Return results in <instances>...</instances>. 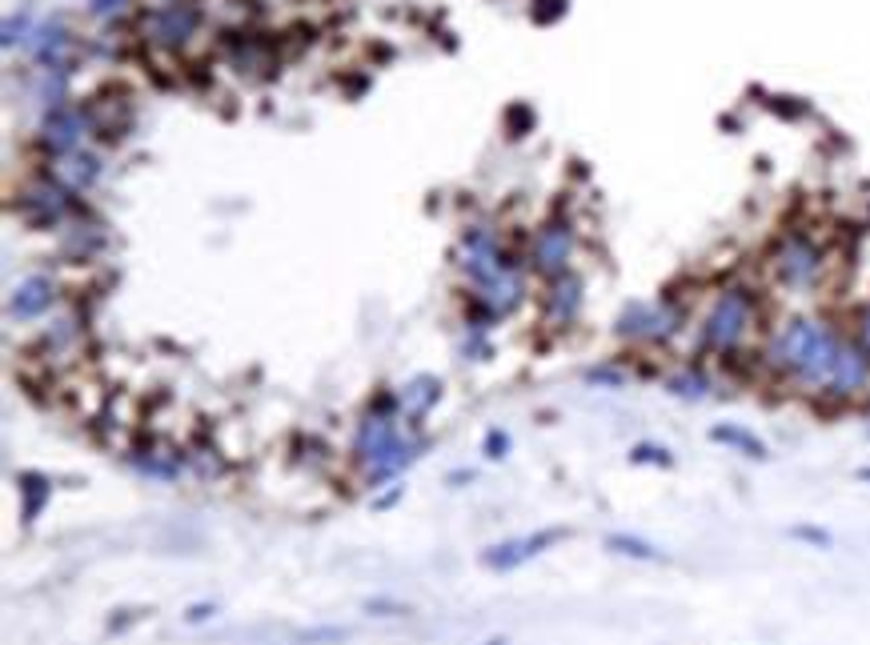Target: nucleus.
<instances>
[{"label": "nucleus", "mask_w": 870, "mask_h": 645, "mask_svg": "<svg viewBox=\"0 0 870 645\" xmlns=\"http://www.w3.org/2000/svg\"><path fill=\"white\" fill-rule=\"evenodd\" d=\"M763 325V293L746 281H726L711 293L706 309L694 321V353L734 361L746 353L751 337Z\"/></svg>", "instance_id": "obj_1"}, {"label": "nucleus", "mask_w": 870, "mask_h": 645, "mask_svg": "<svg viewBox=\"0 0 870 645\" xmlns=\"http://www.w3.org/2000/svg\"><path fill=\"white\" fill-rule=\"evenodd\" d=\"M690 330V305L674 293L654 301H626L614 317V337L630 349H670Z\"/></svg>", "instance_id": "obj_2"}, {"label": "nucleus", "mask_w": 870, "mask_h": 645, "mask_svg": "<svg viewBox=\"0 0 870 645\" xmlns=\"http://www.w3.org/2000/svg\"><path fill=\"white\" fill-rule=\"evenodd\" d=\"M818 325H822V317H815V313H791V317H782V321H775V325H766L763 341L754 349L758 369L770 373L775 382L791 385V377L803 369L806 353H810V345H815Z\"/></svg>", "instance_id": "obj_3"}, {"label": "nucleus", "mask_w": 870, "mask_h": 645, "mask_svg": "<svg viewBox=\"0 0 870 645\" xmlns=\"http://www.w3.org/2000/svg\"><path fill=\"white\" fill-rule=\"evenodd\" d=\"M766 265H770V276H775L778 289L803 297V293H815L822 285V276H827V249L810 233L791 229V233H782L775 241Z\"/></svg>", "instance_id": "obj_4"}, {"label": "nucleus", "mask_w": 870, "mask_h": 645, "mask_svg": "<svg viewBox=\"0 0 870 645\" xmlns=\"http://www.w3.org/2000/svg\"><path fill=\"white\" fill-rule=\"evenodd\" d=\"M574 253H578V229L566 217H550L546 224H538V233L529 241L526 265L534 276L554 281L574 269Z\"/></svg>", "instance_id": "obj_5"}, {"label": "nucleus", "mask_w": 870, "mask_h": 645, "mask_svg": "<svg viewBox=\"0 0 870 645\" xmlns=\"http://www.w3.org/2000/svg\"><path fill=\"white\" fill-rule=\"evenodd\" d=\"M514 261H517L514 253L501 249L498 229H489V224H470V229L462 233V245H458V269L465 273L470 289L489 285L506 265H514Z\"/></svg>", "instance_id": "obj_6"}, {"label": "nucleus", "mask_w": 870, "mask_h": 645, "mask_svg": "<svg viewBox=\"0 0 870 645\" xmlns=\"http://www.w3.org/2000/svg\"><path fill=\"white\" fill-rule=\"evenodd\" d=\"M201 21H205V13H201L197 0H165V4H157V9L145 16V37H149V44H157V49L181 53L189 40L197 37Z\"/></svg>", "instance_id": "obj_7"}, {"label": "nucleus", "mask_w": 870, "mask_h": 645, "mask_svg": "<svg viewBox=\"0 0 870 645\" xmlns=\"http://www.w3.org/2000/svg\"><path fill=\"white\" fill-rule=\"evenodd\" d=\"M586 313V276L562 273L554 281H541V330L570 333Z\"/></svg>", "instance_id": "obj_8"}, {"label": "nucleus", "mask_w": 870, "mask_h": 645, "mask_svg": "<svg viewBox=\"0 0 870 645\" xmlns=\"http://www.w3.org/2000/svg\"><path fill=\"white\" fill-rule=\"evenodd\" d=\"M73 189H68L61 177H37V181L25 184V193H21V221L33 224V229H56V224L68 221V212H73Z\"/></svg>", "instance_id": "obj_9"}, {"label": "nucleus", "mask_w": 870, "mask_h": 645, "mask_svg": "<svg viewBox=\"0 0 870 645\" xmlns=\"http://www.w3.org/2000/svg\"><path fill=\"white\" fill-rule=\"evenodd\" d=\"M566 538V529H534V533H522V538H510V541H498V545H486L482 550V566L489 569V573H510V569H522L529 566L534 557H541L546 550H554L558 541Z\"/></svg>", "instance_id": "obj_10"}, {"label": "nucleus", "mask_w": 870, "mask_h": 645, "mask_svg": "<svg viewBox=\"0 0 870 645\" xmlns=\"http://www.w3.org/2000/svg\"><path fill=\"white\" fill-rule=\"evenodd\" d=\"M822 401H834V405H850L858 397H870V353L846 333V345L839 353V365H834L831 382L822 389Z\"/></svg>", "instance_id": "obj_11"}, {"label": "nucleus", "mask_w": 870, "mask_h": 645, "mask_svg": "<svg viewBox=\"0 0 870 645\" xmlns=\"http://www.w3.org/2000/svg\"><path fill=\"white\" fill-rule=\"evenodd\" d=\"M470 301H477L482 309H489V313L498 317V321H506V317H514L522 305L529 301V265L526 261H514L506 265L489 285H482V289H470Z\"/></svg>", "instance_id": "obj_12"}, {"label": "nucleus", "mask_w": 870, "mask_h": 645, "mask_svg": "<svg viewBox=\"0 0 870 645\" xmlns=\"http://www.w3.org/2000/svg\"><path fill=\"white\" fill-rule=\"evenodd\" d=\"M89 129H93L89 108H77V105L49 108L44 120H40V149H44L49 157L61 160V157H68V153H77Z\"/></svg>", "instance_id": "obj_13"}, {"label": "nucleus", "mask_w": 870, "mask_h": 645, "mask_svg": "<svg viewBox=\"0 0 870 645\" xmlns=\"http://www.w3.org/2000/svg\"><path fill=\"white\" fill-rule=\"evenodd\" d=\"M61 301V285L49 273H28L16 281V289L9 293V317L13 321H40L49 317Z\"/></svg>", "instance_id": "obj_14"}, {"label": "nucleus", "mask_w": 870, "mask_h": 645, "mask_svg": "<svg viewBox=\"0 0 870 645\" xmlns=\"http://www.w3.org/2000/svg\"><path fill=\"white\" fill-rule=\"evenodd\" d=\"M125 461H129V469L137 477H149V481H165V486H169V481H177L181 469L189 465V453L165 449L149 437V441H137V446L125 449Z\"/></svg>", "instance_id": "obj_15"}, {"label": "nucleus", "mask_w": 870, "mask_h": 645, "mask_svg": "<svg viewBox=\"0 0 870 645\" xmlns=\"http://www.w3.org/2000/svg\"><path fill=\"white\" fill-rule=\"evenodd\" d=\"M397 401H401V417H406L409 425H422L430 413H434V405L442 401V377H434V373H413L409 382L397 385Z\"/></svg>", "instance_id": "obj_16"}, {"label": "nucleus", "mask_w": 870, "mask_h": 645, "mask_svg": "<svg viewBox=\"0 0 870 645\" xmlns=\"http://www.w3.org/2000/svg\"><path fill=\"white\" fill-rule=\"evenodd\" d=\"M662 385H666V394L678 397V401H706V397L714 394V377L702 361H686V365L670 369V373L662 377Z\"/></svg>", "instance_id": "obj_17"}, {"label": "nucleus", "mask_w": 870, "mask_h": 645, "mask_svg": "<svg viewBox=\"0 0 870 645\" xmlns=\"http://www.w3.org/2000/svg\"><path fill=\"white\" fill-rule=\"evenodd\" d=\"M73 37H68V28L61 21H49V25L33 28V37H28V53L37 56L44 68H61L65 73V53Z\"/></svg>", "instance_id": "obj_18"}, {"label": "nucleus", "mask_w": 870, "mask_h": 645, "mask_svg": "<svg viewBox=\"0 0 870 645\" xmlns=\"http://www.w3.org/2000/svg\"><path fill=\"white\" fill-rule=\"evenodd\" d=\"M16 489H21V521L33 526L44 514V505L53 501V477L37 474V469H21L16 474Z\"/></svg>", "instance_id": "obj_19"}, {"label": "nucleus", "mask_w": 870, "mask_h": 645, "mask_svg": "<svg viewBox=\"0 0 870 645\" xmlns=\"http://www.w3.org/2000/svg\"><path fill=\"white\" fill-rule=\"evenodd\" d=\"M101 172H105L101 157H97V153H85V149L68 153V157H61V165H56V177H61V181H65L73 193H89V189L101 181Z\"/></svg>", "instance_id": "obj_20"}, {"label": "nucleus", "mask_w": 870, "mask_h": 645, "mask_svg": "<svg viewBox=\"0 0 870 645\" xmlns=\"http://www.w3.org/2000/svg\"><path fill=\"white\" fill-rule=\"evenodd\" d=\"M711 441H714V446L734 449V453H742V457H751V461H766V457H770V446H766L758 434H751L746 425H734V422L711 425Z\"/></svg>", "instance_id": "obj_21"}, {"label": "nucleus", "mask_w": 870, "mask_h": 645, "mask_svg": "<svg viewBox=\"0 0 870 645\" xmlns=\"http://www.w3.org/2000/svg\"><path fill=\"white\" fill-rule=\"evenodd\" d=\"M614 557H630V562H650V566H658V562H666V553L654 545V541L647 538H634V533H606V541H602Z\"/></svg>", "instance_id": "obj_22"}, {"label": "nucleus", "mask_w": 870, "mask_h": 645, "mask_svg": "<svg viewBox=\"0 0 870 645\" xmlns=\"http://www.w3.org/2000/svg\"><path fill=\"white\" fill-rule=\"evenodd\" d=\"M586 382L598 385V389H626V382H630V369L614 365V361H602V365L586 369Z\"/></svg>", "instance_id": "obj_23"}, {"label": "nucleus", "mask_w": 870, "mask_h": 645, "mask_svg": "<svg viewBox=\"0 0 870 645\" xmlns=\"http://www.w3.org/2000/svg\"><path fill=\"white\" fill-rule=\"evenodd\" d=\"M630 461L634 465H654V469H670L674 465V453L658 441H638L630 446Z\"/></svg>", "instance_id": "obj_24"}, {"label": "nucleus", "mask_w": 870, "mask_h": 645, "mask_svg": "<svg viewBox=\"0 0 870 645\" xmlns=\"http://www.w3.org/2000/svg\"><path fill=\"white\" fill-rule=\"evenodd\" d=\"M33 37V13H13L9 21H4V33H0V40H4V49H16V40Z\"/></svg>", "instance_id": "obj_25"}, {"label": "nucleus", "mask_w": 870, "mask_h": 645, "mask_svg": "<svg viewBox=\"0 0 870 645\" xmlns=\"http://www.w3.org/2000/svg\"><path fill=\"white\" fill-rule=\"evenodd\" d=\"M846 333H850V337H855V341L870 353V297L862 305H855V313H850V325H846Z\"/></svg>", "instance_id": "obj_26"}, {"label": "nucleus", "mask_w": 870, "mask_h": 645, "mask_svg": "<svg viewBox=\"0 0 870 645\" xmlns=\"http://www.w3.org/2000/svg\"><path fill=\"white\" fill-rule=\"evenodd\" d=\"M345 637H349L345 625H317V630H305L297 642L302 645H342Z\"/></svg>", "instance_id": "obj_27"}, {"label": "nucleus", "mask_w": 870, "mask_h": 645, "mask_svg": "<svg viewBox=\"0 0 870 645\" xmlns=\"http://www.w3.org/2000/svg\"><path fill=\"white\" fill-rule=\"evenodd\" d=\"M791 538L794 541H806V545H815V550H831V533L818 526H791Z\"/></svg>", "instance_id": "obj_28"}, {"label": "nucleus", "mask_w": 870, "mask_h": 645, "mask_svg": "<svg viewBox=\"0 0 870 645\" xmlns=\"http://www.w3.org/2000/svg\"><path fill=\"white\" fill-rule=\"evenodd\" d=\"M482 453H486L489 461H501L510 453V434H506V429H489L486 441H482Z\"/></svg>", "instance_id": "obj_29"}, {"label": "nucleus", "mask_w": 870, "mask_h": 645, "mask_svg": "<svg viewBox=\"0 0 870 645\" xmlns=\"http://www.w3.org/2000/svg\"><path fill=\"white\" fill-rule=\"evenodd\" d=\"M366 614H373V618H401V614H409V606L389 602V597H370V602H366Z\"/></svg>", "instance_id": "obj_30"}, {"label": "nucleus", "mask_w": 870, "mask_h": 645, "mask_svg": "<svg viewBox=\"0 0 870 645\" xmlns=\"http://www.w3.org/2000/svg\"><path fill=\"white\" fill-rule=\"evenodd\" d=\"M213 614H217V606H213V602H193V606L185 609V621H189V625H201V621H209Z\"/></svg>", "instance_id": "obj_31"}, {"label": "nucleus", "mask_w": 870, "mask_h": 645, "mask_svg": "<svg viewBox=\"0 0 870 645\" xmlns=\"http://www.w3.org/2000/svg\"><path fill=\"white\" fill-rule=\"evenodd\" d=\"M125 4H129V0H89V13H93V16H101V21H105V16L120 13V9H125Z\"/></svg>", "instance_id": "obj_32"}, {"label": "nucleus", "mask_w": 870, "mask_h": 645, "mask_svg": "<svg viewBox=\"0 0 870 645\" xmlns=\"http://www.w3.org/2000/svg\"><path fill=\"white\" fill-rule=\"evenodd\" d=\"M397 498H401V486L389 489L385 498H373V509H389V505H397Z\"/></svg>", "instance_id": "obj_33"}, {"label": "nucleus", "mask_w": 870, "mask_h": 645, "mask_svg": "<svg viewBox=\"0 0 870 645\" xmlns=\"http://www.w3.org/2000/svg\"><path fill=\"white\" fill-rule=\"evenodd\" d=\"M855 477H858V481H867V486H870V465H862V469H858Z\"/></svg>", "instance_id": "obj_34"}, {"label": "nucleus", "mask_w": 870, "mask_h": 645, "mask_svg": "<svg viewBox=\"0 0 870 645\" xmlns=\"http://www.w3.org/2000/svg\"><path fill=\"white\" fill-rule=\"evenodd\" d=\"M486 645H506V637H494V642H486Z\"/></svg>", "instance_id": "obj_35"}]
</instances>
